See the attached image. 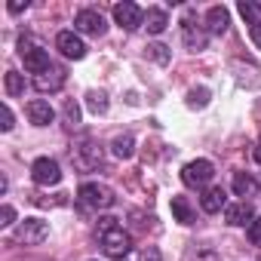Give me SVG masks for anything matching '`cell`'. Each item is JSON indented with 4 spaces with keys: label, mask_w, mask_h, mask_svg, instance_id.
Returning a JSON list of instances; mask_svg holds the SVG:
<instances>
[{
    "label": "cell",
    "mask_w": 261,
    "mask_h": 261,
    "mask_svg": "<svg viewBox=\"0 0 261 261\" xmlns=\"http://www.w3.org/2000/svg\"><path fill=\"white\" fill-rule=\"evenodd\" d=\"M98 240L108 258H126L133 249V237L117 224V218H98Z\"/></svg>",
    "instance_id": "1"
},
{
    "label": "cell",
    "mask_w": 261,
    "mask_h": 261,
    "mask_svg": "<svg viewBox=\"0 0 261 261\" xmlns=\"http://www.w3.org/2000/svg\"><path fill=\"white\" fill-rule=\"evenodd\" d=\"M71 160H74V166H77V169H83V172H92V169H98V166H101V160H105V151H101V145H98V142H92V139H83L80 145H74V151H71Z\"/></svg>",
    "instance_id": "2"
},
{
    "label": "cell",
    "mask_w": 261,
    "mask_h": 261,
    "mask_svg": "<svg viewBox=\"0 0 261 261\" xmlns=\"http://www.w3.org/2000/svg\"><path fill=\"white\" fill-rule=\"evenodd\" d=\"M77 197H80V203L89 206V209H111V206L117 203L114 191H111L108 185H98V181H86V185H80Z\"/></svg>",
    "instance_id": "3"
},
{
    "label": "cell",
    "mask_w": 261,
    "mask_h": 261,
    "mask_svg": "<svg viewBox=\"0 0 261 261\" xmlns=\"http://www.w3.org/2000/svg\"><path fill=\"white\" fill-rule=\"evenodd\" d=\"M46 237H49V224L43 218H25L16 227V243H25V246H40Z\"/></svg>",
    "instance_id": "4"
},
{
    "label": "cell",
    "mask_w": 261,
    "mask_h": 261,
    "mask_svg": "<svg viewBox=\"0 0 261 261\" xmlns=\"http://www.w3.org/2000/svg\"><path fill=\"white\" fill-rule=\"evenodd\" d=\"M31 178H34V185H40V188H53V185L62 181V169H59V163H56L53 157H37V160L31 163Z\"/></svg>",
    "instance_id": "5"
},
{
    "label": "cell",
    "mask_w": 261,
    "mask_h": 261,
    "mask_svg": "<svg viewBox=\"0 0 261 261\" xmlns=\"http://www.w3.org/2000/svg\"><path fill=\"white\" fill-rule=\"evenodd\" d=\"M212 175H215V166H212L209 160H191V163L181 169V181H185L188 188H206V185L212 181Z\"/></svg>",
    "instance_id": "6"
},
{
    "label": "cell",
    "mask_w": 261,
    "mask_h": 261,
    "mask_svg": "<svg viewBox=\"0 0 261 261\" xmlns=\"http://www.w3.org/2000/svg\"><path fill=\"white\" fill-rule=\"evenodd\" d=\"M114 22L123 28V31H136L145 25V10L136 7V4H129V0H123V4L114 7Z\"/></svg>",
    "instance_id": "7"
},
{
    "label": "cell",
    "mask_w": 261,
    "mask_h": 261,
    "mask_svg": "<svg viewBox=\"0 0 261 261\" xmlns=\"http://www.w3.org/2000/svg\"><path fill=\"white\" fill-rule=\"evenodd\" d=\"M74 28H77L80 34L101 37V34L108 31V22H105V16H101V13H95V10H80V13L74 16Z\"/></svg>",
    "instance_id": "8"
},
{
    "label": "cell",
    "mask_w": 261,
    "mask_h": 261,
    "mask_svg": "<svg viewBox=\"0 0 261 261\" xmlns=\"http://www.w3.org/2000/svg\"><path fill=\"white\" fill-rule=\"evenodd\" d=\"M22 62H25V71H31V74H43V71H49L53 68V62H49V53L46 49H40V46H28L25 40H22Z\"/></svg>",
    "instance_id": "9"
},
{
    "label": "cell",
    "mask_w": 261,
    "mask_h": 261,
    "mask_svg": "<svg viewBox=\"0 0 261 261\" xmlns=\"http://www.w3.org/2000/svg\"><path fill=\"white\" fill-rule=\"evenodd\" d=\"M56 49H59L65 59H74V62H80V59L86 56V43H83L74 31H62V34L56 37Z\"/></svg>",
    "instance_id": "10"
},
{
    "label": "cell",
    "mask_w": 261,
    "mask_h": 261,
    "mask_svg": "<svg viewBox=\"0 0 261 261\" xmlns=\"http://www.w3.org/2000/svg\"><path fill=\"white\" fill-rule=\"evenodd\" d=\"M181 37H185V46H188L191 53L206 49V31H203L200 25H194V19H191V16L181 22Z\"/></svg>",
    "instance_id": "11"
},
{
    "label": "cell",
    "mask_w": 261,
    "mask_h": 261,
    "mask_svg": "<svg viewBox=\"0 0 261 261\" xmlns=\"http://www.w3.org/2000/svg\"><path fill=\"white\" fill-rule=\"evenodd\" d=\"M28 120L34 123V126H49L53 120H56V111H53V105L49 101H43V98H34V101H28Z\"/></svg>",
    "instance_id": "12"
},
{
    "label": "cell",
    "mask_w": 261,
    "mask_h": 261,
    "mask_svg": "<svg viewBox=\"0 0 261 261\" xmlns=\"http://www.w3.org/2000/svg\"><path fill=\"white\" fill-rule=\"evenodd\" d=\"M224 221H227V224H233V227H240V224H252V221H255L252 203H246V200L230 203V206L224 209Z\"/></svg>",
    "instance_id": "13"
},
{
    "label": "cell",
    "mask_w": 261,
    "mask_h": 261,
    "mask_svg": "<svg viewBox=\"0 0 261 261\" xmlns=\"http://www.w3.org/2000/svg\"><path fill=\"white\" fill-rule=\"evenodd\" d=\"M34 86H37L40 92H56V89H62V86H65V71L53 65L49 71H43L40 77H34Z\"/></svg>",
    "instance_id": "14"
},
{
    "label": "cell",
    "mask_w": 261,
    "mask_h": 261,
    "mask_svg": "<svg viewBox=\"0 0 261 261\" xmlns=\"http://www.w3.org/2000/svg\"><path fill=\"white\" fill-rule=\"evenodd\" d=\"M200 206H203V212L215 215V212L227 209V197H224V191H221V188H206V191H203V197H200Z\"/></svg>",
    "instance_id": "15"
},
{
    "label": "cell",
    "mask_w": 261,
    "mask_h": 261,
    "mask_svg": "<svg viewBox=\"0 0 261 261\" xmlns=\"http://www.w3.org/2000/svg\"><path fill=\"white\" fill-rule=\"evenodd\" d=\"M227 25H230L227 10H224V7H209V13H206V28H209L212 34H224Z\"/></svg>",
    "instance_id": "16"
},
{
    "label": "cell",
    "mask_w": 261,
    "mask_h": 261,
    "mask_svg": "<svg viewBox=\"0 0 261 261\" xmlns=\"http://www.w3.org/2000/svg\"><path fill=\"white\" fill-rule=\"evenodd\" d=\"M166 25H169V16H166V10H160V7H151V10L145 13V28H148V34H163V31H166Z\"/></svg>",
    "instance_id": "17"
},
{
    "label": "cell",
    "mask_w": 261,
    "mask_h": 261,
    "mask_svg": "<svg viewBox=\"0 0 261 261\" xmlns=\"http://www.w3.org/2000/svg\"><path fill=\"white\" fill-rule=\"evenodd\" d=\"M233 194H237V197H243V200L249 203V197H255V194H258L255 178H252L249 172H233Z\"/></svg>",
    "instance_id": "18"
},
{
    "label": "cell",
    "mask_w": 261,
    "mask_h": 261,
    "mask_svg": "<svg viewBox=\"0 0 261 261\" xmlns=\"http://www.w3.org/2000/svg\"><path fill=\"white\" fill-rule=\"evenodd\" d=\"M111 154H114V157H120V160H129V157L136 154V139L129 136V133L117 136V139L111 142Z\"/></svg>",
    "instance_id": "19"
},
{
    "label": "cell",
    "mask_w": 261,
    "mask_h": 261,
    "mask_svg": "<svg viewBox=\"0 0 261 261\" xmlns=\"http://www.w3.org/2000/svg\"><path fill=\"white\" fill-rule=\"evenodd\" d=\"M169 206H172V215H175V221H178V224H191V221H194V209H191V203H188V197H181V194H175Z\"/></svg>",
    "instance_id": "20"
},
{
    "label": "cell",
    "mask_w": 261,
    "mask_h": 261,
    "mask_svg": "<svg viewBox=\"0 0 261 261\" xmlns=\"http://www.w3.org/2000/svg\"><path fill=\"white\" fill-rule=\"evenodd\" d=\"M4 86H7V95H10V98H19V95H25V77H22L19 71H7V77H4Z\"/></svg>",
    "instance_id": "21"
},
{
    "label": "cell",
    "mask_w": 261,
    "mask_h": 261,
    "mask_svg": "<svg viewBox=\"0 0 261 261\" xmlns=\"http://www.w3.org/2000/svg\"><path fill=\"white\" fill-rule=\"evenodd\" d=\"M62 120H65V129H77L80 126V105L74 98H68L62 105Z\"/></svg>",
    "instance_id": "22"
},
{
    "label": "cell",
    "mask_w": 261,
    "mask_h": 261,
    "mask_svg": "<svg viewBox=\"0 0 261 261\" xmlns=\"http://www.w3.org/2000/svg\"><path fill=\"white\" fill-rule=\"evenodd\" d=\"M86 108H89L92 114H105V111H108V95H105L101 89H89V92H86Z\"/></svg>",
    "instance_id": "23"
},
{
    "label": "cell",
    "mask_w": 261,
    "mask_h": 261,
    "mask_svg": "<svg viewBox=\"0 0 261 261\" xmlns=\"http://www.w3.org/2000/svg\"><path fill=\"white\" fill-rule=\"evenodd\" d=\"M206 105H209V89H206V86H197V89L188 92V108L200 111V108H206Z\"/></svg>",
    "instance_id": "24"
},
{
    "label": "cell",
    "mask_w": 261,
    "mask_h": 261,
    "mask_svg": "<svg viewBox=\"0 0 261 261\" xmlns=\"http://www.w3.org/2000/svg\"><path fill=\"white\" fill-rule=\"evenodd\" d=\"M240 16L249 22V28H252V25H261V22H258V7L252 4V0H240Z\"/></svg>",
    "instance_id": "25"
},
{
    "label": "cell",
    "mask_w": 261,
    "mask_h": 261,
    "mask_svg": "<svg viewBox=\"0 0 261 261\" xmlns=\"http://www.w3.org/2000/svg\"><path fill=\"white\" fill-rule=\"evenodd\" d=\"M148 56H151L157 65H166V62H169V46H163V43H151V46H148Z\"/></svg>",
    "instance_id": "26"
},
{
    "label": "cell",
    "mask_w": 261,
    "mask_h": 261,
    "mask_svg": "<svg viewBox=\"0 0 261 261\" xmlns=\"http://www.w3.org/2000/svg\"><path fill=\"white\" fill-rule=\"evenodd\" d=\"M249 243L252 246H261V215L249 224Z\"/></svg>",
    "instance_id": "27"
},
{
    "label": "cell",
    "mask_w": 261,
    "mask_h": 261,
    "mask_svg": "<svg viewBox=\"0 0 261 261\" xmlns=\"http://www.w3.org/2000/svg\"><path fill=\"white\" fill-rule=\"evenodd\" d=\"M188 261H221V258H218V252H212V249H197Z\"/></svg>",
    "instance_id": "28"
},
{
    "label": "cell",
    "mask_w": 261,
    "mask_h": 261,
    "mask_svg": "<svg viewBox=\"0 0 261 261\" xmlns=\"http://www.w3.org/2000/svg\"><path fill=\"white\" fill-rule=\"evenodd\" d=\"M0 129H4V133H10V129H13V111H10V105L0 108Z\"/></svg>",
    "instance_id": "29"
},
{
    "label": "cell",
    "mask_w": 261,
    "mask_h": 261,
    "mask_svg": "<svg viewBox=\"0 0 261 261\" xmlns=\"http://www.w3.org/2000/svg\"><path fill=\"white\" fill-rule=\"evenodd\" d=\"M13 221H16V209H13V206L7 203L4 209H0V227H10Z\"/></svg>",
    "instance_id": "30"
},
{
    "label": "cell",
    "mask_w": 261,
    "mask_h": 261,
    "mask_svg": "<svg viewBox=\"0 0 261 261\" xmlns=\"http://www.w3.org/2000/svg\"><path fill=\"white\" fill-rule=\"evenodd\" d=\"M139 261H163V258H160V249L157 246H145L139 252Z\"/></svg>",
    "instance_id": "31"
},
{
    "label": "cell",
    "mask_w": 261,
    "mask_h": 261,
    "mask_svg": "<svg viewBox=\"0 0 261 261\" xmlns=\"http://www.w3.org/2000/svg\"><path fill=\"white\" fill-rule=\"evenodd\" d=\"M249 37H252V43L261 49V25H252V28H249Z\"/></svg>",
    "instance_id": "32"
},
{
    "label": "cell",
    "mask_w": 261,
    "mask_h": 261,
    "mask_svg": "<svg viewBox=\"0 0 261 261\" xmlns=\"http://www.w3.org/2000/svg\"><path fill=\"white\" fill-rule=\"evenodd\" d=\"M7 10L10 13H22V10H28V0H13V4H7Z\"/></svg>",
    "instance_id": "33"
},
{
    "label": "cell",
    "mask_w": 261,
    "mask_h": 261,
    "mask_svg": "<svg viewBox=\"0 0 261 261\" xmlns=\"http://www.w3.org/2000/svg\"><path fill=\"white\" fill-rule=\"evenodd\" d=\"M252 157H255V163L261 166V145H255V151H252Z\"/></svg>",
    "instance_id": "34"
}]
</instances>
